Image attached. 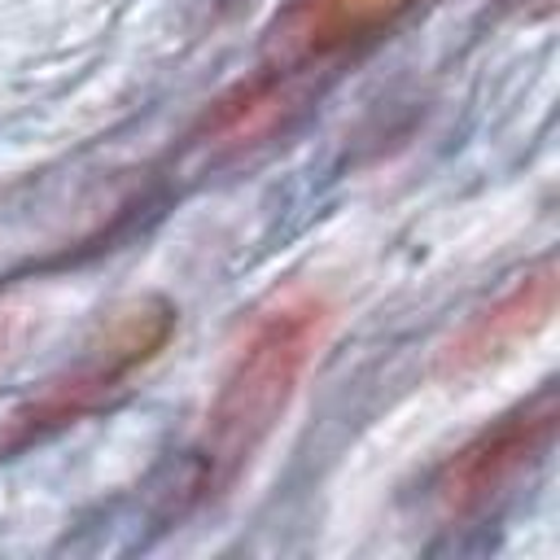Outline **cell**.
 <instances>
[{
  "instance_id": "7a4b0ae2",
  "label": "cell",
  "mask_w": 560,
  "mask_h": 560,
  "mask_svg": "<svg viewBox=\"0 0 560 560\" xmlns=\"http://www.w3.org/2000/svg\"><path fill=\"white\" fill-rule=\"evenodd\" d=\"M175 337V306L166 298H131L96 328V337L83 346L74 363H66L57 376L44 381L39 394H31L13 416L4 433L9 446H26L35 438H48L57 429L79 424L83 416L101 411L114 394L127 389L136 372H144L166 341Z\"/></svg>"
},
{
  "instance_id": "5b68a950",
  "label": "cell",
  "mask_w": 560,
  "mask_h": 560,
  "mask_svg": "<svg viewBox=\"0 0 560 560\" xmlns=\"http://www.w3.org/2000/svg\"><path fill=\"white\" fill-rule=\"evenodd\" d=\"M416 0H289L276 18L267 48L280 70L328 61L389 31Z\"/></svg>"
},
{
  "instance_id": "8992f818",
  "label": "cell",
  "mask_w": 560,
  "mask_h": 560,
  "mask_svg": "<svg viewBox=\"0 0 560 560\" xmlns=\"http://www.w3.org/2000/svg\"><path fill=\"white\" fill-rule=\"evenodd\" d=\"M293 70L271 66V74H258L249 83H236L228 96H219L201 118V140L214 149H241L262 140L293 105Z\"/></svg>"
},
{
  "instance_id": "6da1fadb",
  "label": "cell",
  "mask_w": 560,
  "mask_h": 560,
  "mask_svg": "<svg viewBox=\"0 0 560 560\" xmlns=\"http://www.w3.org/2000/svg\"><path fill=\"white\" fill-rule=\"evenodd\" d=\"M332 332V302L315 289H284L254 311L232 346L201 429L188 446V494H223L289 416L311 363Z\"/></svg>"
},
{
  "instance_id": "3957f363",
  "label": "cell",
  "mask_w": 560,
  "mask_h": 560,
  "mask_svg": "<svg viewBox=\"0 0 560 560\" xmlns=\"http://www.w3.org/2000/svg\"><path fill=\"white\" fill-rule=\"evenodd\" d=\"M556 424H560V394L556 381H542L525 402L477 429L438 464V472L429 477L433 508L442 516H468L494 503L508 486H516L529 468L542 464V455L556 442Z\"/></svg>"
},
{
  "instance_id": "277c9868",
  "label": "cell",
  "mask_w": 560,
  "mask_h": 560,
  "mask_svg": "<svg viewBox=\"0 0 560 560\" xmlns=\"http://www.w3.org/2000/svg\"><path fill=\"white\" fill-rule=\"evenodd\" d=\"M556 315V258L542 254L529 262L494 302L472 311L433 354V376L464 381L490 363H499L512 346L542 332Z\"/></svg>"
}]
</instances>
